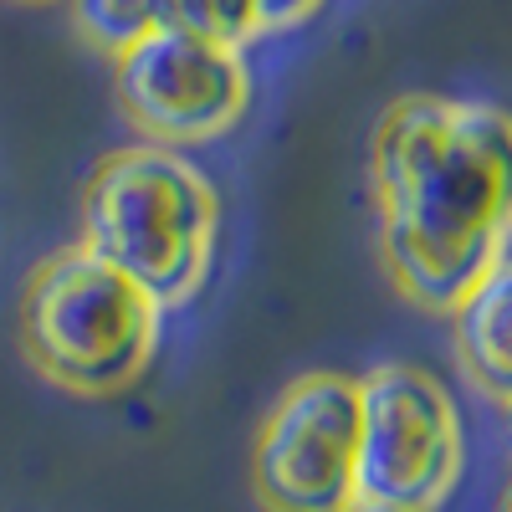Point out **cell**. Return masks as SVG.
Here are the masks:
<instances>
[{
  "label": "cell",
  "mask_w": 512,
  "mask_h": 512,
  "mask_svg": "<svg viewBox=\"0 0 512 512\" xmlns=\"http://www.w3.org/2000/svg\"><path fill=\"white\" fill-rule=\"evenodd\" d=\"M379 262L420 313L446 318L512 246V113L410 93L369 139Z\"/></svg>",
  "instance_id": "6da1fadb"
},
{
  "label": "cell",
  "mask_w": 512,
  "mask_h": 512,
  "mask_svg": "<svg viewBox=\"0 0 512 512\" xmlns=\"http://www.w3.org/2000/svg\"><path fill=\"white\" fill-rule=\"evenodd\" d=\"M216 231V185L164 144L113 149L82 190V246L134 277L164 313L205 287Z\"/></svg>",
  "instance_id": "7a4b0ae2"
},
{
  "label": "cell",
  "mask_w": 512,
  "mask_h": 512,
  "mask_svg": "<svg viewBox=\"0 0 512 512\" xmlns=\"http://www.w3.org/2000/svg\"><path fill=\"white\" fill-rule=\"evenodd\" d=\"M159 328L164 308L82 241L52 251L21 297V344L31 369L82 400L123 395L149 369Z\"/></svg>",
  "instance_id": "3957f363"
},
{
  "label": "cell",
  "mask_w": 512,
  "mask_h": 512,
  "mask_svg": "<svg viewBox=\"0 0 512 512\" xmlns=\"http://www.w3.org/2000/svg\"><path fill=\"white\" fill-rule=\"evenodd\" d=\"M359 384V497L400 512H436L466 461L451 390L420 364H379Z\"/></svg>",
  "instance_id": "277c9868"
},
{
  "label": "cell",
  "mask_w": 512,
  "mask_h": 512,
  "mask_svg": "<svg viewBox=\"0 0 512 512\" xmlns=\"http://www.w3.org/2000/svg\"><path fill=\"white\" fill-rule=\"evenodd\" d=\"M251 492L267 512L359 502V384L349 374H303L272 400L251 441Z\"/></svg>",
  "instance_id": "5b68a950"
},
{
  "label": "cell",
  "mask_w": 512,
  "mask_h": 512,
  "mask_svg": "<svg viewBox=\"0 0 512 512\" xmlns=\"http://www.w3.org/2000/svg\"><path fill=\"white\" fill-rule=\"evenodd\" d=\"M118 62V103L149 144H205L241 123L251 77L236 47L164 26L134 41Z\"/></svg>",
  "instance_id": "8992f818"
},
{
  "label": "cell",
  "mask_w": 512,
  "mask_h": 512,
  "mask_svg": "<svg viewBox=\"0 0 512 512\" xmlns=\"http://www.w3.org/2000/svg\"><path fill=\"white\" fill-rule=\"evenodd\" d=\"M446 318H451V344L466 384L482 400L507 410L512 405V262H497Z\"/></svg>",
  "instance_id": "52a82bcc"
},
{
  "label": "cell",
  "mask_w": 512,
  "mask_h": 512,
  "mask_svg": "<svg viewBox=\"0 0 512 512\" xmlns=\"http://www.w3.org/2000/svg\"><path fill=\"white\" fill-rule=\"evenodd\" d=\"M72 6L77 31L108 57H123L134 41L164 31V0H72Z\"/></svg>",
  "instance_id": "ba28073f"
},
{
  "label": "cell",
  "mask_w": 512,
  "mask_h": 512,
  "mask_svg": "<svg viewBox=\"0 0 512 512\" xmlns=\"http://www.w3.org/2000/svg\"><path fill=\"white\" fill-rule=\"evenodd\" d=\"M164 26L221 41V47H246V41L267 36L262 31V6L256 0H164Z\"/></svg>",
  "instance_id": "9c48e42d"
},
{
  "label": "cell",
  "mask_w": 512,
  "mask_h": 512,
  "mask_svg": "<svg viewBox=\"0 0 512 512\" xmlns=\"http://www.w3.org/2000/svg\"><path fill=\"white\" fill-rule=\"evenodd\" d=\"M256 6H262V31H297L323 11V0H256Z\"/></svg>",
  "instance_id": "30bf717a"
},
{
  "label": "cell",
  "mask_w": 512,
  "mask_h": 512,
  "mask_svg": "<svg viewBox=\"0 0 512 512\" xmlns=\"http://www.w3.org/2000/svg\"><path fill=\"white\" fill-rule=\"evenodd\" d=\"M349 512H400V507H384V502H364V497H359Z\"/></svg>",
  "instance_id": "8fae6325"
},
{
  "label": "cell",
  "mask_w": 512,
  "mask_h": 512,
  "mask_svg": "<svg viewBox=\"0 0 512 512\" xmlns=\"http://www.w3.org/2000/svg\"><path fill=\"white\" fill-rule=\"evenodd\" d=\"M502 512H512V492H507V502H502Z\"/></svg>",
  "instance_id": "7c38bea8"
},
{
  "label": "cell",
  "mask_w": 512,
  "mask_h": 512,
  "mask_svg": "<svg viewBox=\"0 0 512 512\" xmlns=\"http://www.w3.org/2000/svg\"><path fill=\"white\" fill-rule=\"evenodd\" d=\"M507 420H512V405H507Z\"/></svg>",
  "instance_id": "4fadbf2b"
}]
</instances>
